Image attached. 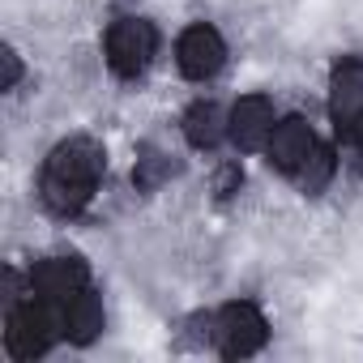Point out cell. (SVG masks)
Wrapping results in <instances>:
<instances>
[{"label":"cell","mask_w":363,"mask_h":363,"mask_svg":"<svg viewBox=\"0 0 363 363\" xmlns=\"http://www.w3.org/2000/svg\"><path fill=\"white\" fill-rule=\"evenodd\" d=\"M99 175H103V150L94 141H86V137L60 141L43 162V179H39L43 206L56 214H77L94 197Z\"/></svg>","instance_id":"1"},{"label":"cell","mask_w":363,"mask_h":363,"mask_svg":"<svg viewBox=\"0 0 363 363\" xmlns=\"http://www.w3.org/2000/svg\"><path fill=\"white\" fill-rule=\"evenodd\" d=\"M60 333H65V303L35 291L30 299L13 303L9 325H5V346L13 359H39Z\"/></svg>","instance_id":"2"},{"label":"cell","mask_w":363,"mask_h":363,"mask_svg":"<svg viewBox=\"0 0 363 363\" xmlns=\"http://www.w3.org/2000/svg\"><path fill=\"white\" fill-rule=\"evenodd\" d=\"M154 48H158V35L150 22L141 18H120L111 30H107V65L111 73L120 77H137L150 60H154Z\"/></svg>","instance_id":"3"},{"label":"cell","mask_w":363,"mask_h":363,"mask_svg":"<svg viewBox=\"0 0 363 363\" xmlns=\"http://www.w3.org/2000/svg\"><path fill=\"white\" fill-rule=\"evenodd\" d=\"M214 337H218V350L227 359H244V354H257L265 346L269 325L252 303H227L214 320Z\"/></svg>","instance_id":"4"},{"label":"cell","mask_w":363,"mask_h":363,"mask_svg":"<svg viewBox=\"0 0 363 363\" xmlns=\"http://www.w3.org/2000/svg\"><path fill=\"white\" fill-rule=\"evenodd\" d=\"M175 60H179V73L184 77H193V82H206V77H214L218 69H223V60H227V43H223V35L214 30V26H189L184 35H179V43H175Z\"/></svg>","instance_id":"5"},{"label":"cell","mask_w":363,"mask_h":363,"mask_svg":"<svg viewBox=\"0 0 363 363\" xmlns=\"http://www.w3.org/2000/svg\"><path fill=\"white\" fill-rule=\"evenodd\" d=\"M86 282H90V269L77 257H48V261H39L30 269V286L39 295H48V299H60V303H69L73 295H82Z\"/></svg>","instance_id":"6"},{"label":"cell","mask_w":363,"mask_h":363,"mask_svg":"<svg viewBox=\"0 0 363 363\" xmlns=\"http://www.w3.org/2000/svg\"><path fill=\"white\" fill-rule=\"evenodd\" d=\"M312 150H316L312 124H308V120H299V116H291V120L274 124V133H269V141H265V154H269V162H274L278 171H286V175H295Z\"/></svg>","instance_id":"7"},{"label":"cell","mask_w":363,"mask_h":363,"mask_svg":"<svg viewBox=\"0 0 363 363\" xmlns=\"http://www.w3.org/2000/svg\"><path fill=\"white\" fill-rule=\"evenodd\" d=\"M274 133V103L265 94H248L231 107V141L240 150H261Z\"/></svg>","instance_id":"8"},{"label":"cell","mask_w":363,"mask_h":363,"mask_svg":"<svg viewBox=\"0 0 363 363\" xmlns=\"http://www.w3.org/2000/svg\"><path fill=\"white\" fill-rule=\"evenodd\" d=\"M363 111V60H342L329 77V116L337 128H350Z\"/></svg>","instance_id":"9"},{"label":"cell","mask_w":363,"mask_h":363,"mask_svg":"<svg viewBox=\"0 0 363 363\" xmlns=\"http://www.w3.org/2000/svg\"><path fill=\"white\" fill-rule=\"evenodd\" d=\"M103 299L86 286L82 295H73L69 303H65V333L77 342V346H90L99 333H103Z\"/></svg>","instance_id":"10"},{"label":"cell","mask_w":363,"mask_h":363,"mask_svg":"<svg viewBox=\"0 0 363 363\" xmlns=\"http://www.w3.org/2000/svg\"><path fill=\"white\" fill-rule=\"evenodd\" d=\"M231 133V120L218 111V103H193L189 111H184V137L197 145V150H214L223 137Z\"/></svg>","instance_id":"11"},{"label":"cell","mask_w":363,"mask_h":363,"mask_svg":"<svg viewBox=\"0 0 363 363\" xmlns=\"http://www.w3.org/2000/svg\"><path fill=\"white\" fill-rule=\"evenodd\" d=\"M329 175H333V154H329L325 145H316V150L303 158V167L295 171V179H299L303 193H320V189L329 184Z\"/></svg>","instance_id":"12"},{"label":"cell","mask_w":363,"mask_h":363,"mask_svg":"<svg viewBox=\"0 0 363 363\" xmlns=\"http://www.w3.org/2000/svg\"><path fill=\"white\" fill-rule=\"evenodd\" d=\"M18 82H22V60H18V52L9 48V52H5V90H18Z\"/></svg>","instance_id":"13"},{"label":"cell","mask_w":363,"mask_h":363,"mask_svg":"<svg viewBox=\"0 0 363 363\" xmlns=\"http://www.w3.org/2000/svg\"><path fill=\"white\" fill-rule=\"evenodd\" d=\"M346 137H350V141H354V145H359V150H363V111H359V116H354V124H350V128H346Z\"/></svg>","instance_id":"14"}]
</instances>
